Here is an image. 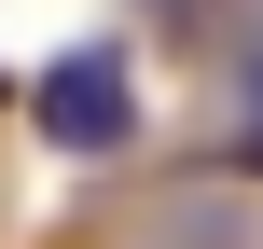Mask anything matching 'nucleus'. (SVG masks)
Wrapping results in <instances>:
<instances>
[{"label":"nucleus","mask_w":263,"mask_h":249,"mask_svg":"<svg viewBox=\"0 0 263 249\" xmlns=\"http://www.w3.org/2000/svg\"><path fill=\"white\" fill-rule=\"evenodd\" d=\"M28 111H42L55 152H125V139H139V69H125V42H69Z\"/></svg>","instance_id":"f257e3e1"}]
</instances>
